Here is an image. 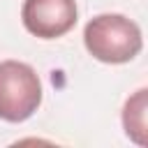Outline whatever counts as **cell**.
<instances>
[{"label":"cell","mask_w":148,"mask_h":148,"mask_svg":"<svg viewBox=\"0 0 148 148\" xmlns=\"http://www.w3.org/2000/svg\"><path fill=\"white\" fill-rule=\"evenodd\" d=\"M74 0H25L21 7L23 25L39 39H58L76 25Z\"/></svg>","instance_id":"3957f363"},{"label":"cell","mask_w":148,"mask_h":148,"mask_svg":"<svg viewBox=\"0 0 148 148\" xmlns=\"http://www.w3.org/2000/svg\"><path fill=\"white\" fill-rule=\"evenodd\" d=\"M123 130L132 143L148 148V88L132 92L123 106Z\"/></svg>","instance_id":"277c9868"},{"label":"cell","mask_w":148,"mask_h":148,"mask_svg":"<svg viewBox=\"0 0 148 148\" xmlns=\"http://www.w3.org/2000/svg\"><path fill=\"white\" fill-rule=\"evenodd\" d=\"M42 104L37 72L21 60L0 62V118L7 123L28 120Z\"/></svg>","instance_id":"7a4b0ae2"},{"label":"cell","mask_w":148,"mask_h":148,"mask_svg":"<svg viewBox=\"0 0 148 148\" xmlns=\"http://www.w3.org/2000/svg\"><path fill=\"white\" fill-rule=\"evenodd\" d=\"M83 44L99 62L123 65L139 56L143 37L132 18L123 14H99L86 23Z\"/></svg>","instance_id":"6da1fadb"}]
</instances>
